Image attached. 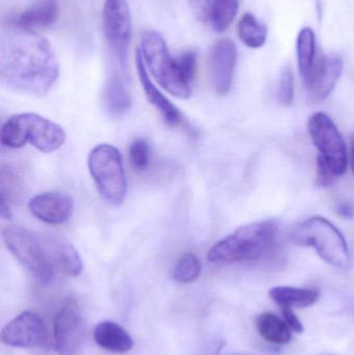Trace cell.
Returning <instances> with one entry per match:
<instances>
[{"label":"cell","mask_w":354,"mask_h":355,"mask_svg":"<svg viewBox=\"0 0 354 355\" xmlns=\"http://www.w3.org/2000/svg\"><path fill=\"white\" fill-rule=\"evenodd\" d=\"M60 75V62L47 39L8 22L0 35V80L12 91L43 97Z\"/></svg>","instance_id":"obj_1"},{"label":"cell","mask_w":354,"mask_h":355,"mask_svg":"<svg viewBox=\"0 0 354 355\" xmlns=\"http://www.w3.org/2000/svg\"><path fill=\"white\" fill-rule=\"evenodd\" d=\"M278 223L274 220L258 221L238 227L212 246L208 260L218 264L256 261L274 243Z\"/></svg>","instance_id":"obj_2"},{"label":"cell","mask_w":354,"mask_h":355,"mask_svg":"<svg viewBox=\"0 0 354 355\" xmlns=\"http://www.w3.org/2000/svg\"><path fill=\"white\" fill-rule=\"evenodd\" d=\"M66 141L64 129L37 114H19L10 116L1 127L2 147L18 149L30 144L42 153H52Z\"/></svg>","instance_id":"obj_3"},{"label":"cell","mask_w":354,"mask_h":355,"mask_svg":"<svg viewBox=\"0 0 354 355\" xmlns=\"http://www.w3.org/2000/svg\"><path fill=\"white\" fill-rule=\"evenodd\" d=\"M308 127L318 151V183L326 187L346 172V145L334 121L324 112L313 114Z\"/></svg>","instance_id":"obj_4"},{"label":"cell","mask_w":354,"mask_h":355,"mask_svg":"<svg viewBox=\"0 0 354 355\" xmlns=\"http://www.w3.org/2000/svg\"><path fill=\"white\" fill-rule=\"evenodd\" d=\"M291 240L297 245L313 248L318 256L341 270L351 268L348 245L340 230L324 217L307 219L291 234Z\"/></svg>","instance_id":"obj_5"},{"label":"cell","mask_w":354,"mask_h":355,"mask_svg":"<svg viewBox=\"0 0 354 355\" xmlns=\"http://www.w3.org/2000/svg\"><path fill=\"white\" fill-rule=\"evenodd\" d=\"M141 51L145 68L168 93L180 99L191 96V85L179 68L177 58H172L162 35L147 29L141 35Z\"/></svg>","instance_id":"obj_6"},{"label":"cell","mask_w":354,"mask_h":355,"mask_svg":"<svg viewBox=\"0 0 354 355\" xmlns=\"http://www.w3.org/2000/svg\"><path fill=\"white\" fill-rule=\"evenodd\" d=\"M6 248L17 261L43 284L49 285L54 279V267L41 235L20 225H8L2 231Z\"/></svg>","instance_id":"obj_7"},{"label":"cell","mask_w":354,"mask_h":355,"mask_svg":"<svg viewBox=\"0 0 354 355\" xmlns=\"http://www.w3.org/2000/svg\"><path fill=\"white\" fill-rule=\"evenodd\" d=\"M89 170L98 191L108 204L118 206L127 194V180L122 155L114 146L102 144L89 155Z\"/></svg>","instance_id":"obj_8"},{"label":"cell","mask_w":354,"mask_h":355,"mask_svg":"<svg viewBox=\"0 0 354 355\" xmlns=\"http://www.w3.org/2000/svg\"><path fill=\"white\" fill-rule=\"evenodd\" d=\"M103 31L112 58L125 70L132 37V17L127 0L104 1Z\"/></svg>","instance_id":"obj_9"},{"label":"cell","mask_w":354,"mask_h":355,"mask_svg":"<svg viewBox=\"0 0 354 355\" xmlns=\"http://www.w3.org/2000/svg\"><path fill=\"white\" fill-rule=\"evenodd\" d=\"M85 339L80 309L74 300H66L54 320V342L60 355H77Z\"/></svg>","instance_id":"obj_10"},{"label":"cell","mask_w":354,"mask_h":355,"mask_svg":"<svg viewBox=\"0 0 354 355\" xmlns=\"http://www.w3.org/2000/svg\"><path fill=\"white\" fill-rule=\"evenodd\" d=\"M47 336L45 321L35 313L26 311L2 329L1 341L10 347H41L47 342Z\"/></svg>","instance_id":"obj_11"},{"label":"cell","mask_w":354,"mask_h":355,"mask_svg":"<svg viewBox=\"0 0 354 355\" xmlns=\"http://www.w3.org/2000/svg\"><path fill=\"white\" fill-rule=\"evenodd\" d=\"M237 47L229 39L214 44L209 55V74L212 87L220 95L230 92L237 64Z\"/></svg>","instance_id":"obj_12"},{"label":"cell","mask_w":354,"mask_h":355,"mask_svg":"<svg viewBox=\"0 0 354 355\" xmlns=\"http://www.w3.org/2000/svg\"><path fill=\"white\" fill-rule=\"evenodd\" d=\"M343 72V60L339 54L318 56L311 78L306 87L312 101H322L330 95Z\"/></svg>","instance_id":"obj_13"},{"label":"cell","mask_w":354,"mask_h":355,"mask_svg":"<svg viewBox=\"0 0 354 355\" xmlns=\"http://www.w3.org/2000/svg\"><path fill=\"white\" fill-rule=\"evenodd\" d=\"M31 214L49 225H62L70 220L74 211L72 198L60 192H44L28 202Z\"/></svg>","instance_id":"obj_14"},{"label":"cell","mask_w":354,"mask_h":355,"mask_svg":"<svg viewBox=\"0 0 354 355\" xmlns=\"http://www.w3.org/2000/svg\"><path fill=\"white\" fill-rule=\"evenodd\" d=\"M135 62H136L139 81H141V87H143L148 101L161 114L162 119L168 126L176 127L180 125L182 123V114H181L180 110L154 85L153 81L150 78L148 69L145 68L139 49L136 51Z\"/></svg>","instance_id":"obj_15"},{"label":"cell","mask_w":354,"mask_h":355,"mask_svg":"<svg viewBox=\"0 0 354 355\" xmlns=\"http://www.w3.org/2000/svg\"><path fill=\"white\" fill-rule=\"evenodd\" d=\"M41 237L54 267L69 277H78L82 271V262L76 248L60 236L45 234Z\"/></svg>","instance_id":"obj_16"},{"label":"cell","mask_w":354,"mask_h":355,"mask_svg":"<svg viewBox=\"0 0 354 355\" xmlns=\"http://www.w3.org/2000/svg\"><path fill=\"white\" fill-rule=\"evenodd\" d=\"M58 17L57 0H37L10 22L28 29L45 28L55 23Z\"/></svg>","instance_id":"obj_17"},{"label":"cell","mask_w":354,"mask_h":355,"mask_svg":"<svg viewBox=\"0 0 354 355\" xmlns=\"http://www.w3.org/2000/svg\"><path fill=\"white\" fill-rule=\"evenodd\" d=\"M94 340L98 346L116 354H126L134 345L131 336L114 321H102L94 331Z\"/></svg>","instance_id":"obj_18"},{"label":"cell","mask_w":354,"mask_h":355,"mask_svg":"<svg viewBox=\"0 0 354 355\" xmlns=\"http://www.w3.org/2000/svg\"><path fill=\"white\" fill-rule=\"evenodd\" d=\"M297 55L299 70L305 85L311 78L317 62L316 35L311 27H303L297 40Z\"/></svg>","instance_id":"obj_19"},{"label":"cell","mask_w":354,"mask_h":355,"mask_svg":"<svg viewBox=\"0 0 354 355\" xmlns=\"http://www.w3.org/2000/svg\"><path fill=\"white\" fill-rule=\"evenodd\" d=\"M269 296L281 308H309L319 300V292L313 289L278 286L272 288Z\"/></svg>","instance_id":"obj_20"},{"label":"cell","mask_w":354,"mask_h":355,"mask_svg":"<svg viewBox=\"0 0 354 355\" xmlns=\"http://www.w3.org/2000/svg\"><path fill=\"white\" fill-rule=\"evenodd\" d=\"M256 329L265 341L276 345H286L292 339L291 329L286 321L274 313L260 314L256 318Z\"/></svg>","instance_id":"obj_21"},{"label":"cell","mask_w":354,"mask_h":355,"mask_svg":"<svg viewBox=\"0 0 354 355\" xmlns=\"http://www.w3.org/2000/svg\"><path fill=\"white\" fill-rule=\"evenodd\" d=\"M106 107L114 114H122L131 106V97L126 81L121 75L112 74L106 83L104 91Z\"/></svg>","instance_id":"obj_22"},{"label":"cell","mask_w":354,"mask_h":355,"mask_svg":"<svg viewBox=\"0 0 354 355\" xmlns=\"http://www.w3.org/2000/svg\"><path fill=\"white\" fill-rule=\"evenodd\" d=\"M239 10V0H210L207 20L216 33H224L234 22Z\"/></svg>","instance_id":"obj_23"},{"label":"cell","mask_w":354,"mask_h":355,"mask_svg":"<svg viewBox=\"0 0 354 355\" xmlns=\"http://www.w3.org/2000/svg\"><path fill=\"white\" fill-rule=\"evenodd\" d=\"M238 35L245 46L251 49H258L267 41V26L260 22L255 15L247 12L239 20Z\"/></svg>","instance_id":"obj_24"},{"label":"cell","mask_w":354,"mask_h":355,"mask_svg":"<svg viewBox=\"0 0 354 355\" xmlns=\"http://www.w3.org/2000/svg\"><path fill=\"white\" fill-rule=\"evenodd\" d=\"M202 263L193 252H185L177 261L172 269V279L181 284H189L201 275Z\"/></svg>","instance_id":"obj_25"},{"label":"cell","mask_w":354,"mask_h":355,"mask_svg":"<svg viewBox=\"0 0 354 355\" xmlns=\"http://www.w3.org/2000/svg\"><path fill=\"white\" fill-rule=\"evenodd\" d=\"M131 164L136 171H143L150 162V148L145 139H135L129 149Z\"/></svg>","instance_id":"obj_26"},{"label":"cell","mask_w":354,"mask_h":355,"mask_svg":"<svg viewBox=\"0 0 354 355\" xmlns=\"http://www.w3.org/2000/svg\"><path fill=\"white\" fill-rule=\"evenodd\" d=\"M278 100L284 105L289 106L294 100V76L290 67H285L281 73L278 92Z\"/></svg>","instance_id":"obj_27"},{"label":"cell","mask_w":354,"mask_h":355,"mask_svg":"<svg viewBox=\"0 0 354 355\" xmlns=\"http://www.w3.org/2000/svg\"><path fill=\"white\" fill-rule=\"evenodd\" d=\"M178 62L179 68L182 72L183 76L186 79L187 83L191 85L197 75V54L193 50H188V51L183 52L181 55L177 58Z\"/></svg>","instance_id":"obj_28"},{"label":"cell","mask_w":354,"mask_h":355,"mask_svg":"<svg viewBox=\"0 0 354 355\" xmlns=\"http://www.w3.org/2000/svg\"><path fill=\"white\" fill-rule=\"evenodd\" d=\"M282 310L283 317H284V320L286 321L288 327L292 329L293 331L297 334H301L303 331V323L299 320V317L294 314L292 309L290 308H281Z\"/></svg>","instance_id":"obj_29"},{"label":"cell","mask_w":354,"mask_h":355,"mask_svg":"<svg viewBox=\"0 0 354 355\" xmlns=\"http://www.w3.org/2000/svg\"><path fill=\"white\" fill-rule=\"evenodd\" d=\"M193 15L199 20H207L208 6H209L210 0H187Z\"/></svg>","instance_id":"obj_30"},{"label":"cell","mask_w":354,"mask_h":355,"mask_svg":"<svg viewBox=\"0 0 354 355\" xmlns=\"http://www.w3.org/2000/svg\"><path fill=\"white\" fill-rule=\"evenodd\" d=\"M337 212L345 219L354 218V205L348 202H341L337 205Z\"/></svg>","instance_id":"obj_31"},{"label":"cell","mask_w":354,"mask_h":355,"mask_svg":"<svg viewBox=\"0 0 354 355\" xmlns=\"http://www.w3.org/2000/svg\"><path fill=\"white\" fill-rule=\"evenodd\" d=\"M0 215L3 219L12 218V211L8 205V198H6L3 194H0Z\"/></svg>","instance_id":"obj_32"},{"label":"cell","mask_w":354,"mask_h":355,"mask_svg":"<svg viewBox=\"0 0 354 355\" xmlns=\"http://www.w3.org/2000/svg\"><path fill=\"white\" fill-rule=\"evenodd\" d=\"M351 168H353V173L354 175V135H353V137H351Z\"/></svg>","instance_id":"obj_33"},{"label":"cell","mask_w":354,"mask_h":355,"mask_svg":"<svg viewBox=\"0 0 354 355\" xmlns=\"http://www.w3.org/2000/svg\"><path fill=\"white\" fill-rule=\"evenodd\" d=\"M234 355H247V354H234Z\"/></svg>","instance_id":"obj_34"}]
</instances>
